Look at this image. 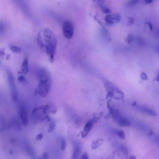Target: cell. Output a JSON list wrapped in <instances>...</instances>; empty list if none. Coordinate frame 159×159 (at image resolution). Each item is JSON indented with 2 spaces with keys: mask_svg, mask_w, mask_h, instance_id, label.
<instances>
[{
  "mask_svg": "<svg viewBox=\"0 0 159 159\" xmlns=\"http://www.w3.org/2000/svg\"><path fill=\"white\" fill-rule=\"evenodd\" d=\"M37 42L47 55L51 62L53 60L57 48V41L55 36L49 29H43L39 32L37 36Z\"/></svg>",
  "mask_w": 159,
  "mask_h": 159,
  "instance_id": "obj_1",
  "label": "cell"
},
{
  "mask_svg": "<svg viewBox=\"0 0 159 159\" xmlns=\"http://www.w3.org/2000/svg\"><path fill=\"white\" fill-rule=\"evenodd\" d=\"M39 81L37 92L40 96L45 98L48 94L52 85V78L51 73L45 68H41L37 72Z\"/></svg>",
  "mask_w": 159,
  "mask_h": 159,
  "instance_id": "obj_2",
  "label": "cell"
},
{
  "mask_svg": "<svg viewBox=\"0 0 159 159\" xmlns=\"http://www.w3.org/2000/svg\"><path fill=\"white\" fill-rule=\"evenodd\" d=\"M6 74L7 77V82H8V84L10 86L11 98L14 101H16L18 100V93L16 86L15 84L14 75L12 73V71L10 69L6 70Z\"/></svg>",
  "mask_w": 159,
  "mask_h": 159,
  "instance_id": "obj_3",
  "label": "cell"
},
{
  "mask_svg": "<svg viewBox=\"0 0 159 159\" xmlns=\"http://www.w3.org/2000/svg\"><path fill=\"white\" fill-rule=\"evenodd\" d=\"M62 31L64 37L68 39H70L74 36V34L73 24L70 21H65L63 22L62 26Z\"/></svg>",
  "mask_w": 159,
  "mask_h": 159,
  "instance_id": "obj_4",
  "label": "cell"
},
{
  "mask_svg": "<svg viewBox=\"0 0 159 159\" xmlns=\"http://www.w3.org/2000/svg\"><path fill=\"white\" fill-rule=\"evenodd\" d=\"M18 113L22 124L24 126H27L29 123V120H28V115L26 108L25 105L21 104L19 106Z\"/></svg>",
  "mask_w": 159,
  "mask_h": 159,
  "instance_id": "obj_5",
  "label": "cell"
},
{
  "mask_svg": "<svg viewBox=\"0 0 159 159\" xmlns=\"http://www.w3.org/2000/svg\"><path fill=\"white\" fill-rule=\"evenodd\" d=\"M113 117L114 119V121L120 126H122V127L131 126V123L128 119L125 117L121 116L119 113L113 116Z\"/></svg>",
  "mask_w": 159,
  "mask_h": 159,
  "instance_id": "obj_6",
  "label": "cell"
},
{
  "mask_svg": "<svg viewBox=\"0 0 159 159\" xmlns=\"http://www.w3.org/2000/svg\"><path fill=\"white\" fill-rule=\"evenodd\" d=\"M106 22L109 25H113L114 24L117 23L120 21V16L119 14H107L105 17Z\"/></svg>",
  "mask_w": 159,
  "mask_h": 159,
  "instance_id": "obj_7",
  "label": "cell"
},
{
  "mask_svg": "<svg viewBox=\"0 0 159 159\" xmlns=\"http://www.w3.org/2000/svg\"><path fill=\"white\" fill-rule=\"evenodd\" d=\"M29 71V64H28V59L25 57L23 60V62L21 65V73L22 75H26Z\"/></svg>",
  "mask_w": 159,
  "mask_h": 159,
  "instance_id": "obj_8",
  "label": "cell"
},
{
  "mask_svg": "<svg viewBox=\"0 0 159 159\" xmlns=\"http://www.w3.org/2000/svg\"><path fill=\"white\" fill-rule=\"evenodd\" d=\"M94 120L93 119H91V120H89L88 122L86 123V124H85V127H84V129H83V134H85V136H86L88 133L91 131V129H92L93 124H94Z\"/></svg>",
  "mask_w": 159,
  "mask_h": 159,
  "instance_id": "obj_9",
  "label": "cell"
},
{
  "mask_svg": "<svg viewBox=\"0 0 159 159\" xmlns=\"http://www.w3.org/2000/svg\"><path fill=\"white\" fill-rule=\"evenodd\" d=\"M138 108L139 109V110L142 111L143 113L147 114L149 115H150V116H156L157 115L156 113L155 112V111H154L153 109H150V108H149L147 107L138 106Z\"/></svg>",
  "mask_w": 159,
  "mask_h": 159,
  "instance_id": "obj_10",
  "label": "cell"
},
{
  "mask_svg": "<svg viewBox=\"0 0 159 159\" xmlns=\"http://www.w3.org/2000/svg\"><path fill=\"white\" fill-rule=\"evenodd\" d=\"M26 150L27 154L30 158H32L33 159H34L36 158V154H35L34 151L33 149L29 145L26 146Z\"/></svg>",
  "mask_w": 159,
  "mask_h": 159,
  "instance_id": "obj_11",
  "label": "cell"
},
{
  "mask_svg": "<svg viewBox=\"0 0 159 159\" xmlns=\"http://www.w3.org/2000/svg\"><path fill=\"white\" fill-rule=\"evenodd\" d=\"M10 49H11V51L14 53H21V49L19 48V47L18 46H16L14 45H11L10 46Z\"/></svg>",
  "mask_w": 159,
  "mask_h": 159,
  "instance_id": "obj_12",
  "label": "cell"
},
{
  "mask_svg": "<svg viewBox=\"0 0 159 159\" xmlns=\"http://www.w3.org/2000/svg\"><path fill=\"white\" fill-rule=\"evenodd\" d=\"M116 134L118 136L119 139H121L122 140H124L126 139V136H125V133L122 130H117L116 131Z\"/></svg>",
  "mask_w": 159,
  "mask_h": 159,
  "instance_id": "obj_13",
  "label": "cell"
},
{
  "mask_svg": "<svg viewBox=\"0 0 159 159\" xmlns=\"http://www.w3.org/2000/svg\"><path fill=\"white\" fill-rule=\"evenodd\" d=\"M66 146H67V143H66V140L64 138H62L61 139V142H60V148L61 150L62 151H64L66 149Z\"/></svg>",
  "mask_w": 159,
  "mask_h": 159,
  "instance_id": "obj_14",
  "label": "cell"
},
{
  "mask_svg": "<svg viewBox=\"0 0 159 159\" xmlns=\"http://www.w3.org/2000/svg\"><path fill=\"white\" fill-rule=\"evenodd\" d=\"M55 124L53 123V122H52L49 126V129H48V131L49 132H51L55 128Z\"/></svg>",
  "mask_w": 159,
  "mask_h": 159,
  "instance_id": "obj_15",
  "label": "cell"
},
{
  "mask_svg": "<svg viewBox=\"0 0 159 159\" xmlns=\"http://www.w3.org/2000/svg\"><path fill=\"white\" fill-rule=\"evenodd\" d=\"M132 40H133V36L131 34H130L129 36H128V37H127L126 42L128 43H131L132 41Z\"/></svg>",
  "mask_w": 159,
  "mask_h": 159,
  "instance_id": "obj_16",
  "label": "cell"
},
{
  "mask_svg": "<svg viewBox=\"0 0 159 159\" xmlns=\"http://www.w3.org/2000/svg\"><path fill=\"white\" fill-rule=\"evenodd\" d=\"M42 137H43V134L42 133H41V134H39L37 135V136L36 137V139L37 140L39 141V140H41L42 139Z\"/></svg>",
  "mask_w": 159,
  "mask_h": 159,
  "instance_id": "obj_17",
  "label": "cell"
},
{
  "mask_svg": "<svg viewBox=\"0 0 159 159\" xmlns=\"http://www.w3.org/2000/svg\"><path fill=\"white\" fill-rule=\"evenodd\" d=\"M41 159H49V155L47 153H45L42 155Z\"/></svg>",
  "mask_w": 159,
  "mask_h": 159,
  "instance_id": "obj_18",
  "label": "cell"
},
{
  "mask_svg": "<svg viewBox=\"0 0 159 159\" xmlns=\"http://www.w3.org/2000/svg\"><path fill=\"white\" fill-rule=\"evenodd\" d=\"M82 159H89L88 154H87L86 153H84V154L82 155Z\"/></svg>",
  "mask_w": 159,
  "mask_h": 159,
  "instance_id": "obj_19",
  "label": "cell"
},
{
  "mask_svg": "<svg viewBox=\"0 0 159 159\" xmlns=\"http://www.w3.org/2000/svg\"><path fill=\"white\" fill-rule=\"evenodd\" d=\"M141 78H142L143 80H146L147 79V75H146L145 74H144V73H142V74H141Z\"/></svg>",
  "mask_w": 159,
  "mask_h": 159,
  "instance_id": "obj_20",
  "label": "cell"
},
{
  "mask_svg": "<svg viewBox=\"0 0 159 159\" xmlns=\"http://www.w3.org/2000/svg\"><path fill=\"white\" fill-rule=\"evenodd\" d=\"M18 79H19V80L20 82H22V81H25V77H24V76H22V75H21L20 77H19Z\"/></svg>",
  "mask_w": 159,
  "mask_h": 159,
  "instance_id": "obj_21",
  "label": "cell"
},
{
  "mask_svg": "<svg viewBox=\"0 0 159 159\" xmlns=\"http://www.w3.org/2000/svg\"><path fill=\"white\" fill-rule=\"evenodd\" d=\"M129 159H136V157L134 156V155H131Z\"/></svg>",
  "mask_w": 159,
  "mask_h": 159,
  "instance_id": "obj_22",
  "label": "cell"
},
{
  "mask_svg": "<svg viewBox=\"0 0 159 159\" xmlns=\"http://www.w3.org/2000/svg\"><path fill=\"white\" fill-rule=\"evenodd\" d=\"M146 3H152L153 1H145Z\"/></svg>",
  "mask_w": 159,
  "mask_h": 159,
  "instance_id": "obj_23",
  "label": "cell"
},
{
  "mask_svg": "<svg viewBox=\"0 0 159 159\" xmlns=\"http://www.w3.org/2000/svg\"><path fill=\"white\" fill-rule=\"evenodd\" d=\"M157 82L159 83V75L158 76V77H157Z\"/></svg>",
  "mask_w": 159,
  "mask_h": 159,
  "instance_id": "obj_24",
  "label": "cell"
}]
</instances>
